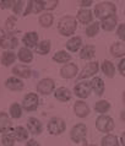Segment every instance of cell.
I'll return each instance as SVG.
<instances>
[{
    "instance_id": "cell-21",
    "label": "cell",
    "mask_w": 125,
    "mask_h": 146,
    "mask_svg": "<svg viewBox=\"0 0 125 146\" xmlns=\"http://www.w3.org/2000/svg\"><path fill=\"white\" fill-rule=\"evenodd\" d=\"M10 130H13V120L9 113L0 112V134H5Z\"/></svg>"
},
{
    "instance_id": "cell-51",
    "label": "cell",
    "mask_w": 125,
    "mask_h": 146,
    "mask_svg": "<svg viewBox=\"0 0 125 146\" xmlns=\"http://www.w3.org/2000/svg\"><path fill=\"white\" fill-rule=\"evenodd\" d=\"M85 146H98V145H96V144H86Z\"/></svg>"
},
{
    "instance_id": "cell-46",
    "label": "cell",
    "mask_w": 125,
    "mask_h": 146,
    "mask_svg": "<svg viewBox=\"0 0 125 146\" xmlns=\"http://www.w3.org/2000/svg\"><path fill=\"white\" fill-rule=\"evenodd\" d=\"M25 146H41V144H39L37 140H34V139H28L26 141Z\"/></svg>"
},
{
    "instance_id": "cell-11",
    "label": "cell",
    "mask_w": 125,
    "mask_h": 146,
    "mask_svg": "<svg viewBox=\"0 0 125 146\" xmlns=\"http://www.w3.org/2000/svg\"><path fill=\"white\" fill-rule=\"evenodd\" d=\"M11 72H13V76L19 79H30L32 76V69L30 66L25 65V64H16L11 69Z\"/></svg>"
},
{
    "instance_id": "cell-43",
    "label": "cell",
    "mask_w": 125,
    "mask_h": 146,
    "mask_svg": "<svg viewBox=\"0 0 125 146\" xmlns=\"http://www.w3.org/2000/svg\"><path fill=\"white\" fill-rule=\"evenodd\" d=\"M15 0H0V9L3 10H9L13 9Z\"/></svg>"
},
{
    "instance_id": "cell-7",
    "label": "cell",
    "mask_w": 125,
    "mask_h": 146,
    "mask_svg": "<svg viewBox=\"0 0 125 146\" xmlns=\"http://www.w3.org/2000/svg\"><path fill=\"white\" fill-rule=\"evenodd\" d=\"M99 70V64L98 62H88L86 65L82 68V70L79 72L77 75V81H83L95 78L96 74Z\"/></svg>"
},
{
    "instance_id": "cell-38",
    "label": "cell",
    "mask_w": 125,
    "mask_h": 146,
    "mask_svg": "<svg viewBox=\"0 0 125 146\" xmlns=\"http://www.w3.org/2000/svg\"><path fill=\"white\" fill-rule=\"evenodd\" d=\"M25 5H26V1H23V0H15L14 6L11 10H13V13L16 17L23 14V7H25Z\"/></svg>"
},
{
    "instance_id": "cell-28",
    "label": "cell",
    "mask_w": 125,
    "mask_h": 146,
    "mask_svg": "<svg viewBox=\"0 0 125 146\" xmlns=\"http://www.w3.org/2000/svg\"><path fill=\"white\" fill-rule=\"evenodd\" d=\"M112 56L114 58H125V43L124 42H114L109 48Z\"/></svg>"
},
{
    "instance_id": "cell-6",
    "label": "cell",
    "mask_w": 125,
    "mask_h": 146,
    "mask_svg": "<svg viewBox=\"0 0 125 146\" xmlns=\"http://www.w3.org/2000/svg\"><path fill=\"white\" fill-rule=\"evenodd\" d=\"M22 109L26 112H34L39 107V96L36 92H28L23 96L22 100Z\"/></svg>"
},
{
    "instance_id": "cell-34",
    "label": "cell",
    "mask_w": 125,
    "mask_h": 146,
    "mask_svg": "<svg viewBox=\"0 0 125 146\" xmlns=\"http://www.w3.org/2000/svg\"><path fill=\"white\" fill-rule=\"evenodd\" d=\"M99 30H101V23L98 21H93L92 23H90L88 26H86V30H85V33L88 38H95L96 36L99 33Z\"/></svg>"
},
{
    "instance_id": "cell-5",
    "label": "cell",
    "mask_w": 125,
    "mask_h": 146,
    "mask_svg": "<svg viewBox=\"0 0 125 146\" xmlns=\"http://www.w3.org/2000/svg\"><path fill=\"white\" fill-rule=\"evenodd\" d=\"M96 128L97 130L101 133H104L107 134H110L115 128V123H114V119L112 118L110 115L108 114H103V115H98L97 119H96Z\"/></svg>"
},
{
    "instance_id": "cell-35",
    "label": "cell",
    "mask_w": 125,
    "mask_h": 146,
    "mask_svg": "<svg viewBox=\"0 0 125 146\" xmlns=\"http://www.w3.org/2000/svg\"><path fill=\"white\" fill-rule=\"evenodd\" d=\"M101 146H120L118 136L114 134H107L102 137L101 141Z\"/></svg>"
},
{
    "instance_id": "cell-4",
    "label": "cell",
    "mask_w": 125,
    "mask_h": 146,
    "mask_svg": "<svg viewBox=\"0 0 125 146\" xmlns=\"http://www.w3.org/2000/svg\"><path fill=\"white\" fill-rule=\"evenodd\" d=\"M47 130L50 135H53V136L62 135V134H64L66 130L65 120H64L63 118H60V117H52V118L48 120Z\"/></svg>"
},
{
    "instance_id": "cell-10",
    "label": "cell",
    "mask_w": 125,
    "mask_h": 146,
    "mask_svg": "<svg viewBox=\"0 0 125 146\" xmlns=\"http://www.w3.org/2000/svg\"><path fill=\"white\" fill-rule=\"evenodd\" d=\"M79 75V66L75 63H67L60 69V76L65 80H71Z\"/></svg>"
},
{
    "instance_id": "cell-27",
    "label": "cell",
    "mask_w": 125,
    "mask_h": 146,
    "mask_svg": "<svg viewBox=\"0 0 125 146\" xmlns=\"http://www.w3.org/2000/svg\"><path fill=\"white\" fill-rule=\"evenodd\" d=\"M16 59H17V55H16L15 52H13V50H5V52H3L1 56H0V63H1L3 66L9 68L10 65L15 64Z\"/></svg>"
},
{
    "instance_id": "cell-50",
    "label": "cell",
    "mask_w": 125,
    "mask_h": 146,
    "mask_svg": "<svg viewBox=\"0 0 125 146\" xmlns=\"http://www.w3.org/2000/svg\"><path fill=\"white\" fill-rule=\"evenodd\" d=\"M122 101H123V104H124V107H125V91L123 92V95H122Z\"/></svg>"
},
{
    "instance_id": "cell-52",
    "label": "cell",
    "mask_w": 125,
    "mask_h": 146,
    "mask_svg": "<svg viewBox=\"0 0 125 146\" xmlns=\"http://www.w3.org/2000/svg\"><path fill=\"white\" fill-rule=\"evenodd\" d=\"M124 15H125V13H124Z\"/></svg>"
},
{
    "instance_id": "cell-3",
    "label": "cell",
    "mask_w": 125,
    "mask_h": 146,
    "mask_svg": "<svg viewBox=\"0 0 125 146\" xmlns=\"http://www.w3.org/2000/svg\"><path fill=\"white\" fill-rule=\"evenodd\" d=\"M87 125L85 123H77L71 128L70 130V140L74 144H83L87 140Z\"/></svg>"
},
{
    "instance_id": "cell-14",
    "label": "cell",
    "mask_w": 125,
    "mask_h": 146,
    "mask_svg": "<svg viewBox=\"0 0 125 146\" xmlns=\"http://www.w3.org/2000/svg\"><path fill=\"white\" fill-rule=\"evenodd\" d=\"M74 113H75V115L77 117V118H87L88 115H90V113H91V108L90 106L85 102V101H81V100H77L76 102L74 103Z\"/></svg>"
},
{
    "instance_id": "cell-32",
    "label": "cell",
    "mask_w": 125,
    "mask_h": 146,
    "mask_svg": "<svg viewBox=\"0 0 125 146\" xmlns=\"http://www.w3.org/2000/svg\"><path fill=\"white\" fill-rule=\"evenodd\" d=\"M50 49H52V42H50L49 39L39 40V43L37 44V47H36V52H37L39 55H47V54H49Z\"/></svg>"
},
{
    "instance_id": "cell-42",
    "label": "cell",
    "mask_w": 125,
    "mask_h": 146,
    "mask_svg": "<svg viewBox=\"0 0 125 146\" xmlns=\"http://www.w3.org/2000/svg\"><path fill=\"white\" fill-rule=\"evenodd\" d=\"M33 14V0H30V1H26V9H23V14L22 16L26 17V16Z\"/></svg>"
},
{
    "instance_id": "cell-30",
    "label": "cell",
    "mask_w": 125,
    "mask_h": 146,
    "mask_svg": "<svg viewBox=\"0 0 125 146\" xmlns=\"http://www.w3.org/2000/svg\"><path fill=\"white\" fill-rule=\"evenodd\" d=\"M110 108H112V104H110V102H108L107 100H99L95 103V111L97 112L99 115L107 114V113L110 111Z\"/></svg>"
},
{
    "instance_id": "cell-44",
    "label": "cell",
    "mask_w": 125,
    "mask_h": 146,
    "mask_svg": "<svg viewBox=\"0 0 125 146\" xmlns=\"http://www.w3.org/2000/svg\"><path fill=\"white\" fill-rule=\"evenodd\" d=\"M93 3V0H81V1H79V6L80 9H90V6H92Z\"/></svg>"
},
{
    "instance_id": "cell-17",
    "label": "cell",
    "mask_w": 125,
    "mask_h": 146,
    "mask_svg": "<svg viewBox=\"0 0 125 146\" xmlns=\"http://www.w3.org/2000/svg\"><path fill=\"white\" fill-rule=\"evenodd\" d=\"M5 87L7 90L13 91V92H19V91H22L23 87H25V82L19 79V78H15V76H10L5 80Z\"/></svg>"
},
{
    "instance_id": "cell-40",
    "label": "cell",
    "mask_w": 125,
    "mask_h": 146,
    "mask_svg": "<svg viewBox=\"0 0 125 146\" xmlns=\"http://www.w3.org/2000/svg\"><path fill=\"white\" fill-rule=\"evenodd\" d=\"M115 35L122 42L125 43V23H119L115 30Z\"/></svg>"
},
{
    "instance_id": "cell-1",
    "label": "cell",
    "mask_w": 125,
    "mask_h": 146,
    "mask_svg": "<svg viewBox=\"0 0 125 146\" xmlns=\"http://www.w3.org/2000/svg\"><path fill=\"white\" fill-rule=\"evenodd\" d=\"M77 30V21L75 16L65 15L59 19L58 22V32L63 37H72Z\"/></svg>"
},
{
    "instance_id": "cell-13",
    "label": "cell",
    "mask_w": 125,
    "mask_h": 146,
    "mask_svg": "<svg viewBox=\"0 0 125 146\" xmlns=\"http://www.w3.org/2000/svg\"><path fill=\"white\" fill-rule=\"evenodd\" d=\"M21 42L23 43V47L28 48V49H32V48L37 47V44L39 43V36L36 31L26 32V33L22 36Z\"/></svg>"
},
{
    "instance_id": "cell-2",
    "label": "cell",
    "mask_w": 125,
    "mask_h": 146,
    "mask_svg": "<svg viewBox=\"0 0 125 146\" xmlns=\"http://www.w3.org/2000/svg\"><path fill=\"white\" fill-rule=\"evenodd\" d=\"M116 15V6L112 1H102L95 5L93 16H96L99 21H103L110 16Z\"/></svg>"
},
{
    "instance_id": "cell-31",
    "label": "cell",
    "mask_w": 125,
    "mask_h": 146,
    "mask_svg": "<svg viewBox=\"0 0 125 146\" xmlns=\"http://www.w3.org/2000/svg\"><path fill=\"white\" fill-rule=\"evenodd\" d=\"M38 22L43 28H49L54 23V15L52 13H43L39 15Z\"/></svg>"
},
{
    "instance_id": "cell-41",
    "label": "cell",
    "mask_w": 125,
    "mask_h": 146,
    "mask_svg": "<svg viewBox=\"0 0 125 146\" xmlns=\"http://www.w3.org/2000/svg\"><path fill=\"white\" fill-rule=\"evenodd\" d=\"M59 5V0H46V7H44V11L46 13H50L56 9V6Z\"/></svg>"
},
{
    "instance_id": "cell-22",
    "label": "cell",
    "mask_w": 125,
    "mask_h": 146,
    "mask_svg": "<svg viewBox=\"0 0 125 146\" xmlns=\"http://www.w3.org/2000/svg\"><path fill=\"white\" fill-rule=\"evenodd\" d=\"M16 55H17V59L22 64H25V65L32 63V62H33V58H34L33 52H32L31 49H28V48H26V47H21V48H20Z\"/></svg>"
},
{
    "instance_id": "cell-25",
    "label": "cell",
    "mask_w": 125,
    "mask_h": 146,
    "mask_svg": "<svg viewBox=\"0 0 125 146\" xmlns=\"http://www.w3.org/2000/svg\"><path fill=\"white\" fill-rule=\"evenodd\" d=\"M80 59L82 60H92L96 55V47L93 44H85L79 52Z\"/></svg>"
},
{
    "instance_id": "cell-47",
    "label": "cell",
    "mask_w": 125,
    "mask_h": 146,
    "mask_svg": "<svg viewBox=\"0 0 125 146\" xmlns=\"http://www.w3.org/2000/svg\"><path fill=\"white\" fill-rule=\"evenodd\" d=\"M5 36H6V31L4 30L3 27H0V43L3 42V39L5 38Z\"/></svg>"
},
{
    "instance_id": "cell-20",
    "label": "cell",
    "mask_w": 125,
    "mask_h": 146,
    "mask_svg": "<svg viewBox=\"0 0 125 146\" xmlns=\"http://www.w3.org/2000/svg\"><path fill=\"white\" fill-rule=\"evenodd\" d=\"M54 97H55V100H58L59 102H62V103L69 102L72 97V91L65 86L58 87V88H55V91H54Z\"/></svg>"
},
{
    "instance_id": "cell-49",
    "label": "cell",
    "mask_w": 125,
    "mask_h": 146,
    "mask_svg": "<svg viewBox=\"0 0 125 146\" xmlns=\"http://www.w3.org/2000/svg\"><path fill=\"white\" fill-rule=\"evenodd\" d=\"M120 120H123L125 123V109H124V111H122V113H120Z\"/></svg>"
},
{
    "instance_id": "cell-12",
    "label": "cell",
    "mask_w": 125,
    "mask_h": 146,
    "mask_svg": "<svg viewBox=\"0 0 125 146\" xmlns=\"http://www.w3.org/2000/svg\"><path fill=\"white\" fill-rule=\"evenodd\" d=\"M26 128L30 134L32 135H41L42 131H43V124L42 121L39 120L38 118L36 117H30L27 119V123H26Z\"/></svg>"
},
{
    "instance_id": "cell-29",
    "label": "cell",
    "mask_w": 125,
    "mask_h": 146,
    "mask_svg": "<svg viewBox=\"0 0 125 146\" xmlns=\"http://www.w3.org/2000/svg\"><path fill=\"white\" fill-rule=\"evenodd\" d=\"M14 135H15L16 141H19V143H26V141L28 140V135H30V133H28L26 127L17 125V127L14 128Z\"/></svg>"
},
{
    "instance_id": "cell-26",
    "label": "cell",
    "mask_w": 125,
    "mask_h": 146,
    "mask_svg": "<svg viewBox=\"0 0 125 146\" xmlns=\"http://www.w3.org/2000/svg\"><path fill=\"white\" fill-rule=\"evenodd\" d=\"M101 28H102L103 31L106 32H112L116 30V27H118V16L114 15V16H110V17H108L106 20H103V21H101Z\"/></svg>"
},
{
    "instance_id": "cell-15",
    "label": "cell",
    "mask_w": 125,
    "mask_h": 146,
    "mask_svg": "<svg viewBox=\"0 0 125 146\" xmlns=\"http://www.w3.org/2000/svg\"><path fill=\"white\" fill-rule=\"evenodd\" d=\"M19 46V38L15 36V32H6L5 38L0 43V47L5 50H14Z\"/></svg>"
},
{
    "instance_id": "cell-36",
    "label": "cell",
    "mask_w": 125,
    "mask_h": 146,
    "mask_svg": "<svg viewBox=\"0 0 125 146\" xmlns=\"http://www.w3.org/2000/svg\"><path fill=\"white\" fill-rule=\"evenodd\" d=\"M1 145L3 146H15L16 144V139H15V135H14V129L10 131H7L5 134H3L1 135Z\"/></svg>"
},
{
    "instance_id": "cell-33",
    "label": "cell",
    "mask_w": 125,
    "mask_h": 146,
    "mask_svg": "<svg viewBox=\"0 0 125 146\" xmlns=\"http://www.w3.org/2000/svg\"><path fill=\"white\" fill-rule=\"evenodd\" d=\"M22 113H23V109H22V106L17 102H14L10 104L9 107V115L10 118L13 119H20L22 117Z\"/></svg>"
},
{
    "instance_id": "cell-9",
    "label": "cell",
    "mask_w": 125,
    "mask_h": 146,
    "mask_svg": "<svg viewBox=\"0 0 125 146\" xmlns=\"http://www.w3.org/2000/svg\"><path fill=\"white\" fill-rule=\"evenodd\" d=\"M72 93L80 100H86L91 96L92 93V88H91V84L90 81H80L74 86Z\"/></svg>"
},
{
    "instance_id": "cell-19",
    "label": "cell",
    "mask_w": 125,
    "mask_h": 146,
    "mask_svg": "<svg viewBox=\"0 0 125 146\" xmlns=\"http://www.w3.org/2000/svg\"><path fill=\"white\" fill-rule=\"evenodd\" d=\"M90 84H91L92 92H95L96 96L102 97L104 91H106V84H104L103 79L99 78V76H95V78H92V80L90 81Z\"/></svg>"
},
{
    "instance_id": "cell-48",
    "label": "cell",
    "mask_w": 125,
    "mask_h": 146,
    "mask_svg": "<svg viewBox=\"0 0 125 146\" xmlns=\"http://www.w3.org/2000/svg\"><path fill=\"white\" fill-rule=\"evenodd\" d=\"M119 143H120V145H122V146H125V131H123V133H122V135H120V137H119Z\"/></svg>"
},
{
    "instance_id": "cell-39",
    "label": "cell",
    "mask_w": 125,
    "mask_h": 146,
    "mask_svg": "<svg viewBox=\"0 0 125 146\" xmlns=\"http://www.w3.org/2000/svg\"><path fill=\"white\" fill-rule=\"evenodd\" d=\"M46 7V0H33V14H38L44 11Z\"/></svg>"
},
{
    "instance_id": "cell-8",
    "label": "cell",
    "mask_w": 125,
    "mask_h": 146,
    "mask_svg": "<svg viewBox=\"0 0 125 146\" xmlns=\"http://www.w3.org/2000/svg\"><path fill=\"white\" fill-rule=\"evenodd\" d=\"M36 90H37L38 95L49 96L52 93H54V91H55V81L50 78H44L37 82Z\"/></svg>"
},
{
    "instance_id": "cell-24",
    "label": "cell",
    "mask_w": 125,
    "mask_h": 146,
    "mask_svg": "<svg viewBox=\"0 0 125 146\" xmlns=\"http://www.w3.org/2000/svg\"><path fill=\"white\" fill-rule=\"evenodd\" d=\"M99 69H101V71L104 74V76L108 79H113L115 76V72H116V69H115V65L113 64L110 60H103L102 64L99 65Z\"/></svg>"
},
{
    "instance_id": "cell-37",
    "label": "cell",
    "mask_w": 125,
    "mask_h": 146,
    "mask_svg": "<svg viewBox=\"0 0 125 146\" xmlns=\"http://www.w3.org/2000/svg\"><path fill=\"white\" fill-rule=\"evenodd\" d=\"M16 23H17V17H16L15 15H10L9 17L5 20V28H4V30L6 32H14Z\"/></svg>"
},
{
    "instance_id": "cell-16",
    "label": "cell",
    "mask_w": 125,
    "mask_h": 146,
    "mask_svg": "<svg viewBox=\"0 0 125 146\" xmlns=\"http://www.w3.org/2000/svg\"><path fill=\"white\" fill-rule=\"evenodd\" d=\"M93 11L90 10V9H79L77 14H76L75 19L76 21L80 22L81 25L85 26H88L90 23L93 22Z\"/></svg>"
},
{
    "instance_id": "cell-18",
    "label": "cell",
    "mask_w": 125,
    "mask_h": 146,
    "mask_svg": "<svg viewBox=\"0 0 125 146\" xmlns=\"http://www.w3.org/2000/svg\"><path fill=\"white\" fill-rule=\"evenodd\" d=\"M82 38L80 36H72L69 39L66 40L65 43V48L66 52H71V53H76V52H80V49L82 48Z\"/></svg>"
},
{
    "instance_id": "cell-45",
    "label": "cell",
    "mask_w": 125,
    "mask_h": 146,
    "mask_svg": "<svg viewBox=\"0 0 125 146\" xmlns=\"http://www.w3.org/2000/svg\"><path fill=\"white\" fill-rule=\"evenodd\" d=\"M118 72L123 78H125V58L120 59V62L118 64Z\"/></svg>"
},
{
    "instance_id": "cell-23",
    "label": "cell",
    "mask_w": 125,
    "mask_h": 146,
    "mask_svg": "<svg viewBox=\"0 0 125 146\" xmlns=\"http://www.w3.org/2000/svg\"><path fill=\"white\" fill-rule=\"evenodd\" d=\"M71 59H72L71 54L69 53V52L64 50V49L55 52V53L53 54V56H52V60H53L54 63L63 64V65H65V64H67V63H71Z\"/></svg>"
}]
</instances>
